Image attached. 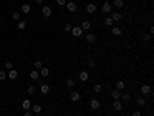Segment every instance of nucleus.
Listing matches in <instances>:
<instances>
[{"mask_svg":"<svg viewBox=\"0 0 154 116\" xmlns=\"http://www.w3.org/2000/svg\"><path fill=\"white\" fill-rule=\"evenodd\" d=\"M71 34L74 36V37H80V36L83 34V30L80 28V26H72V30H71Z\"/></svg>","mask_w":154,"mask_h":116,"instance_id":"f257e3e1","label":"nucleus"},{"mask_svg":"<svg viewBox=\"0 0 154 116\" xmlns=\"http://www.w3.org/2000/svg\"><path fill=\"white\" fill-rule=\"evenodd\" d=\"M140 91H142V94H143V96H147V94H150V93H151V87H150L148 84H143V85H142V88H140Z\"/></svg>","mask_w":154,"mask_h":116,"instance_id":"f03ea898","label":"nucleus"},{"mask_svg":"<svg viewBox=\"0 0 154 116\" xmlns=\"http://www.w3.org/2000/svg\"><path fill=\"white\" fill-rule=\"evenodd\" d=\"M65 6H66V10H68L69 13H76V11H77V5H76L74 2H69V3H66Z\"/></svg>","mask_w":154,"mask_h":116,"instance_id":"7ed1b4c3","label":"nucleus"},{"mask_svg":"<svg viewBox=\"0 0 154 116\" xmlns=\"http://www.w3.org/2000/svg\"><path fill=\"white\" fill-rule=\"evenodd\" d=\"M42 14L45 17H49L52 14V10H51V6H42Z\"/></svg>","mask_w":154,"mask_h":116,"instance_id":"20e7f679","label":"nucleus"},{"mask_svg":"<svg viewBox=\"0 0 154 116\" xmlns=\"http://www.w3.org/2000/svg\"><path fill=\"white\" fill-rule=\"evenodd\" d=\"M113 10H111V5L108 3V2H105L103 5H102V13L103 14H108V13H111Z\"/></svg>","mask_w":154,"mask_h":116,"instance_id":"39448f33","label":"nucleus"},{"mask_svg":"<svg viewBox=\"0 0 154 116\" xmlns=\"http://www.w3.org/2000/svg\"><path fill=\"white\" fill-rule=\"evenodd\" d=\"M113 107H114V110H116V111H120V110H123V104L120 102V99H119V101H114Z\"/></svg>","mask_w":154,"mask_h":116,"instance_id":"423d86ee","label":"nucleus"},{"mask_svg":"<svg viewBox=\"0 0 154 116\" xmlns=\"http://www.w3.org/2000/svg\"><path fill=\"white\" fill-rule=\"evenodd\" d=\"M96 40H97V36L96 34H93V33L91 34H86V42L88 43H94Z\"/></svg>","mask_w":154,"mask_h":116,"instance_id":"0eeeda50","label":"nucleus"},{"mask_svg":"<svg viewBox=\"0 0 154 116\" xmlns=\"http://www.w3.org/2000/svg\"><path fill=\"white\" fill-rule=\"evenodd\" d=\"M110 96L113 97L114 101H119V99H120V91H119V90H113V91L110 93Z\"/></svg>","mask_w":154,"mask_h":116,"instance_id":"6e6552de","label":"nucleus"},{"mask_svg":"<svg viewBox=\"0 0 154 116\" xmlns=\"http://www.w3.org/2000/svg\"><path fill=\"white\" fill-rule=\"evenodd\" d=\"M111 19H113V22H120L122 20V14L120 13H113V16H111Z\"/></svg>","mask_w":154,"mask_h":116,"instance_id":"1a4fd4ad","label":"nucleus"},{"mask_svg":"<svg viewBox=\"0 0 154 116\" xmlns=\"http://www.w3.org/2000/svg\"><path fill=\"white\" fill-rule=\"evenodd\" d=\"M79 79H80V81H82V82H86L88 79H89V74L86 73V71H82V73L79 74Z\"/></svg>","mask_w":154,"mask_h":116,"instance_id":"9d476101","label":"nucleus"},{"mask_svg":"<svg viewBox=\"0 0 154 116\" xmlns=\"http://www.w3.org/2000/svg\"><path fill=\"white\" fill-rule=\"evenodd\" d=\"M40 91H42V94H48L49 93V85L48 84H42L40 85Z\"/></svg>","mask_w":154,"mask_h":116,"instance_id":"9b49d317","label":"nucleus"},{"mask_svg":"<svg viewBox=\"0 0 154 116\" xmlns=\"http://www.w3.org/2000/svg\"><path fill=\"white\" fill-rule=\"evenodd\" d=\"M80 99V93L79 91H71V101L72 102H77Z\"/></svg>","mask_w":154,"mask_h":116,"instance_id":"f8f14e48","label":"nucleus"},{"mask_svg":"<svg viewBox=\"0 0 154 116\" xmlns=\"http://www.w3.org/2000/svg\"><path fill=\"white\" fill-rule=\"evenodd\" d=\"M17 76H19V71H17V70H9V79H11V81H15V79H17Z\"/></svg>","mask_w":154,"mask_h":116,"instance_id":"ddd939ff","label":"nucleus"},{"mask_svg":"<svg viewBox=\"0 0 154 116\" xmlns=\"http://www.w3.org/2000/svg\"><path fill=\"white\" fill-rule=\"evenodd\" d=\"M89 105H91V108H94V110H99V108H100V102H99L97 99H93L91 102H89Z\"/></svg>","mask_w":154,"mask_h":116,"instance_id":"4468645a","label":"nucleus"},{"mask_svg":"<svg viewBox=\"0 0 154 116\" xmlns=\"http://www.w3.org/2000/svg\"><path fill=\"white\" fill-rule=\"evenodd\" d=\"M29 77L32 79V81H37V79L40 77V73H39V71H35V70H32L31 73H29Z\"/></svg>","mask_w":154,"mask_h":116,"instance_id":"2eb2a0df","label":"nucleus"},{"mask_svg":"<svg viewBox=\"0 0 154 116\" xmlns=\"http://www.w3.org/2000/svg\"><path fill=\"white\" fill-rule=\"evenodd\" d=\"M96 10H97V8H96V5H94V3H88V5H86V13L93 14Z\"/></svg>","mask_w":154,"mask_h":116,"instance_id":"dca6fc26","label":"nucleus"},{"mask_svg":"<svg viewBox=\"0 0 154 116\" xmlns=\"http://www.w3.org/2000/svg\"><path fill=\"white\" fill-rule=\"evenodd\" d=\"M80 28H82L83 31H88L89 28H91V23H89L88 20H83V22H82V25H80Z\"/></svg>","mask_w":154,"mask_h":116,"instance_id":"f3484780","label":"nucleus"},{"mask_svg":"<svg viewBox=\"0 0 154 116\" xmlns=\"http://www.w3.org/2000/svg\"><path fill=\"white\" fill-rule=\"evenodd\" d=\"M39 73H40V76H43V77H46V76H49V70H48L46 67H42V68H40V71H39Z\"/></svg>","mask_w":154,"mask_h":116,"instance_id":"a211bd4d","label":"nucleus"},{"mask_svg":"<svg viewBox=\"0 0 154 116\" xmlns=\"http://www.w3.org/2000/svg\"><path fill=\"white\" fill-rule=\"evenodd\" d=\"M22 107H23L25 110H28V108H31V101H29V99H25V101L22 102Z\"/></svg>","mask_w":154,"mask_h":116,"instance_id":"6ab92c4d","label":"nucleus"},{"mask_svg":"<svg viewBox=\"0 0 154 116\" xmlns=\"http://www.w3.org/2000/svg\"><path fill=\"white\" fill-rule=\"evenodd\" d=\"M123 88H125V82L123 81H117V84H116V90H123Z\"/></svg>","mask_w":154,"mask_h":116,"instance_id":"aec40b11","label":"nucleus"},{"mask_svg":"<svg viewBox=\"0 0 154 116\" xmlns=\"http://www.w3.org/2000/svg\"><path fill=\"white\" fill-rule=\"evenodd\" d=\"M111 33H113L114 36H120V34H122V30L119 28V26H113V30H111Z\"/></svg>","mask_w":154,"mask_h":116,"instance_id":"412c9836","label":"nucleus"},{"mask_svg":"<svg viewBox=\"0 0 154 116\" xmlns=\"http://www.w3.org/2000/svg\"><path fill=\"white\" fill-rule=\"evenodd\" d=\"M22 13H25V14H28V13H31V6L29 5H22Z\"/></svg>","mask_w":154,"mask_h":116,"instance_id":"4be33fe9","label":"nucleus"},{"mask_svg":"<svg viewBox=\"0 0 154 116\" xmlns=\"http://www.w3.org/2000/svg\"><path fill=\"white\" fill-rule=\"evenodd\" d=\"M31 108L34 110V113H40V111H42V107H40L39 104H34V105H31Z\"/></svg>","mask_w":154,"mask_h":116,"instance_id":"5701e85b","label":"nucleus"},{"mask_svg":"<svg viewBox=\"0 0 154 116\" xmlns=\"http://www.w3.org/2000/svg\"><path fill=\"white\" fill-rule=\"evenodd\" d=\"M120 97L125 101V102H130L131 101V94H128V93H123V94H120Z\"/></svg>","mask_w":154,"mask_h":116,"instance_id":"b1692460","label":"nucleus"},{"mask_svg":"<svg viewBox=\"0 0 154 116\" xmlns=\"http://www.w3.org/2000/svg\"><path fill=\"white\" fill-rule=\"evenodd\" d=\"M17 28H19V30H25V28H26V22H25V20H19Z\"/></svg>","mask_w":154,"mask_h":116,"instance_id":"393cba45","label":"nucleus"},{"mask_svg":"<svg viewBox=\"0 0 154 116\" xmlns=\"http://www.w3.org/2000/svg\"><path fill=\"white\" fill-rule=\"evenodd\" d=\"M34 67H35V70H40V68L43 67V64H42V60H35V62H34Z\"/></svg>","mask_w":154,"mask_h":116,"instance_id":"a878e982","label":"nucleus"},{"mask_svg":"<svg viewBox=\"0 0 154 116\" xmlns=\"http://www.w3.org/2000/svg\"><path fill=\"white\" fill-rule=\"evenodd\" d=\"M114 6L116 8H122L123 6V0H114Z\"/></svg>","mask_w":154,"mask_h":116,"instance_id":"bb28decb","label":"nucleus"},{"mask_svg":"<svg viewBox=\"0 0 154 116\" xmlns=\"http://www.w3.org/2000/svg\"><path fill=\"white\" fill-rule=\"evenodd\" d=\"M34 93H35V87H34V85H29V87H28V94L32 96Z\"/></svg>","mask_w":154,"mask_h":116,"instance_id":"cd10ccee","label":"nucleus"},{"mask_svg":"<svg viewBox=\"0 0 154 116\" xmlns=\"http://www.w3.org/2000/svg\"><path fill=\"white\" fill-rule=\"evenodd\" d=\"M113 23H114V22H113L111 17H106V19H105V25H106V26H113Z\"/></svg>","mask_w":154,"mask_h":116,"instance_id":"c85d7f7f","label":"nucleus"},{"mask_svg":"<svg viewBox=\"0 0 154 116\" xmlns=\"http://www.w3.org/2000/svg\"><path fill=\"white\" fill-rule=\"evenodd\" d=\"M74 85H76V82L72 81V79H68V81H66V87H68V88H72Z\"/></svg>","mask_w":154,"mask_h":116,"instance_id":"c756f323","label":"nucleus"},{"mask_svg":"<svg viewBox=\"0 0 154 116\" xmlns=\"http://www.w3.org/2000/svg\"><path fill=\"white\" fill-rule=\"evenodd\" d=\"M12 19H14V20H20V13H19V11H14V13H12Z\"/></svg>","mask_w":154,"mask_h":116,"instance_id":"7c9ffc66","label":"nucleus"},{"mask_svg":"<svg viewBox=\"0 0 154 116\" xmlns=\"http://www.w3.org/2000/svg\"><path fill=\"white\" fill-rule=\"evenodd\" d=\"M94 91L96 93H100L102 91V85L100 84H94Z\"/></svg>","mask_w":154,"mask_h":116,"instance_id":"2f4dec72","label":"nucleus"},{"mask_svg":"<svg viewBox=\"0 0 154 116\" xmlns=\"http://www.w3.org/2000/svg\"><path fill=\"white\" fill-rule=\"evenodd\" d=\"M136 104H137L139 107H143V105H145V99H143V97H139V99L136 101Z\"/></svg>","mask_w":154,"mask_h":116,"instance_id":"473e14b6","label":"nucleus"},{"mask_svg":"<svg viewBox=\"0 0 154 116\" xmlns=\"http://www.w3.org/2000/svg\"><path fill=\"white\" fill-rule=\"evenodd\" d=\"M96 65H97V62H96L94 59H91V60H89V62H88V67H89V68H94Z\"/></svg>","mask_w":154,"mask_h":116,"instance_id":"72a5a7b5","label":"nucleus"},{"mask_svg":"<svg viewBox=\"0 0 154 116\" xmlns=\"http://www.w3.org/2000/svg\"><path fill=\"white\" fill-rule=\"evenodd\" d=\"M63 28H65L66 33H69V31L72 30V25H71V23H65V26H63Z\"/></svg>","mask_w":154,"mask_h":116,"instance_id":"f704fd0d","label":"nucleus"},{"mask_svg":"<svg viewBox=\"0 0 154 116\" xmlns=\"http://www.w3.org/2000/svg\"><path fill=\"white\" fill-rule=\"evenodd\" d=\"M56 3H57L59 6H65V5H66V0H56Z\"/></svg>","mask_w":154,"mask_h":116,"instance_id":"c9c22d12","label":"nucleus"},{"mask_svg":"<svg viewBox=\"0 0 154 116\" xmlns=\"http://www.w3.org/2000/svg\"><path fill=\"white\" fill-rule=\"evenodd\" d=\"M5 67H6V70H12V62H11V60H9V62H6Z\"/></svg>","mask_w":154,"mask_h":116,"instance_id":"e433bc0d","label":"nucleus"},{"mask_svg":"<svg viewBox=\"0 0 154 116\" xmlns=\"http://www.w3.org/2000/svg\"><path fill=\"white\" fill-rule=\"evenodd\" d=\"M6 79V73L5 71H0V81H5Z\"/></svg>","mask_w":154,"mask_h":116,"instance_id":"4c0bfd02","label":"nucleus"},{"mask_svg":"<svg viewBox=\"0 0 154 116\" xmlns=\"http://www.w3.org/2000/svg\"><path fill=\"white\" fill-rule=\"evenodd\" d=\"M142 39H143V42H148V40L151 39V34H145V36H143Z\"/></svg>","mask_w":154,"mask_h":116,"instance_id":"58836bf2","label":"nucleus"},{"mask_svg":"<svg viewBox=\"0 0 154 116\" xmlns=\"http://www.w3.org/2000/svg\"><path fill=\"white\" fill-rule=\"evenodd\" d=\"M133 116H142L140 111H133Z\"/></svg>","mask_w":154,"mask_h":116,"instance_id":"ea45409f","label":"nucleus"},{"mask_svg":"<svg viewBox=\"0 0 154 116\" xmlns=\"http://www.w3.org/2000/svg\"><path fill=\"white\" fill-rule=\"evenodd\" d=\"M35 3H37V5H42V3H43V0H35Z\"/></svg>","mask_w":154,"mask_h":116,"instance_id":"a19ab883","label":"nucleus"},{"mask_svg":"<svg viewBox=\"0 0 154 116\" xmlns=\"http://www.w3.org/2000/svg\"><path fill=\"white\" fill-rule=\"evenodd\" d=\"M23 116H31V113H29V111H26V113H25Z\"/></svg>","mask_w":154,"mask_h":116,"instance_id":"79ce46f5","label":"nucleus"},{"mask_svg":"<svg viewBox=\"0 0 154 116\" xmlns=\"http://www.w3.org/2000/svg\"><path fill=\"white\" fill-rule=\"evenodd\" d=\"M48 116H49V114H48Z\"/></svg>","mask_w":154,"mask_h":116,"instance_id":"37998d69","label":"nucleus"}]
</instances>
